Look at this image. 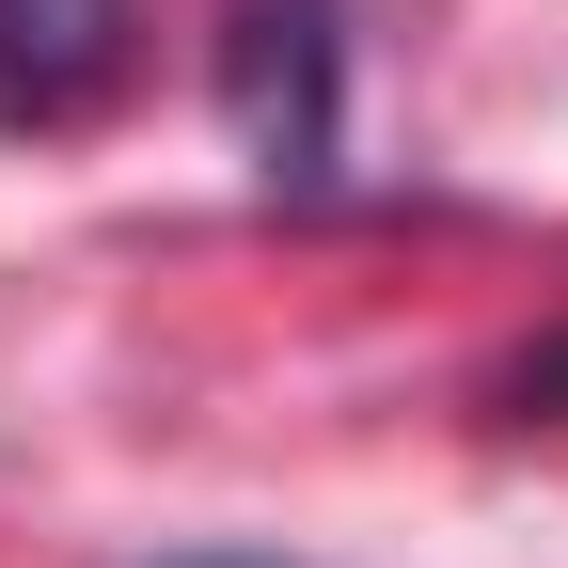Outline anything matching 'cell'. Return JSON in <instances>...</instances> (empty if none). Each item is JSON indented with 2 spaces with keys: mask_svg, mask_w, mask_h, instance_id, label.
I'll return each instance as SVG.
<instances>
[{
  "mask_svg": "<svg viewBox=\"0 0 568 568\" xmlns=\"http://www.w3.org/2000/svg\"><path fill=\"white\" fill-rule=\"evenodd\" d=\"M222 126L268 190H332V159H347V0H222Z\"/></svg>",
  "mask_w": 568,
  "mask_h": 568,
  "instance_id": "cell-1",
  "label": "cell"
},
{
  "mask_svg": "<svg viewBox=\"0 0 568 568\" xmlns=\"http://www.w3.org/2000/svg\"><path fill=\"white\" fill-rule=\"evenodd\" d=\"M142 63V0H0V126H95Z\"/></svg>",
  "mask_w": 568,
  "mask_h": 568,
  "instance_id": "cell-2",
  "label": "cell"
},
{
  "mask_svg": "<svg viewBox=\"0 0 568 568\" xmlns=\"http://www.w3.org/2000/svg\"><path fill=\"white\" fill-rule=\"evenodd\" d=\"M506 426H568V347H521L506 364Z\"/></svg>",
  "mask_w": 568,
  "mask_h": 568,
  "instance_id": "cell-3",
  "label": "cell"
},
{
  "mask_svg": "<svg viewBox=\"0 0 568 568\" xmlns=\"http://www.w3.org/2000/svg\"><path fill=\"white\" fill-rule=\"evenodd\" d=\"M174 568H268V552H174Z\"/></svg>",
  "mask_w": 568,
  "mask_h": 568,
  "instance_id": "cell-4",
  "label": "cell"
}]
</instances>
